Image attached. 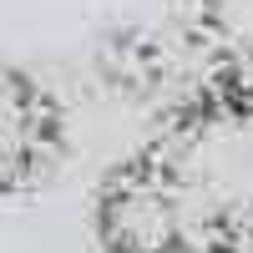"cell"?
Segmentation results:
<instances>
[{
  "label": "cell",
  "mask_w": 253,
  "mask_h": 253,
  "mask_svg": "<svg viewBox=\"0 0 253 253\" xmlns=\"http://www.w3.org/2000/svg\"><path fill=\"white\" fill-rule=\"evenodd\" d=\"M66 152V117L31 71L0 61V198H26Z\"/></svg>",
  "instance_id": "obj_3"
},
{
  "label": "cell",
  "mask_w": 253,
  "mask_h": 253,
  "mask_svg": "<svg viewBox=\"0 0 253 253\" xmlns=\"http://www.w3.org/2000/svg\"><path fill=\"white\" fill-rule=\"evenodd\" d=\"M213 253L253 243V91L208 76L147 147Z\"/></svg>",
  "instance_id": "obj_1"
},
{
  "label": "cell",
  "mask_w": 253,
  "mask_h": 253,
  "mask_svg": "<svg viewBox=\"0 0 253 253\" xmlns=\"http://www.w3.org/2000/svg\"><path fill=\"white\" fill-rule=\"evenodd\" d=\"M193 36L213 56V76L253 91V0H187Z\"/></svg>",
  "instance_id": "obj_4"
},
{
  "label": "cell",
  "mask_w": 253,
  "mask_h": 253,
  "mask_svg": "<svg viewBox=\"0 0 253 253\" xmlns=\"http://www.w3.org/2000/svg\"><path fill=\"white\" fill-rule=\"evenodd\" d=\"M96 238L107 253H213L193 213L152 157H132L96 193Z\"/></svg>",
  "instance_id": "obj_2"
},
{
  "label": "cell",
  "mask_w": 253,
  "mask_h": 253,
  "mask_svg": "<svg viewBox=\"0 0 253 253\" xmlns=\"http://www.w3.org/2000/svg\"><path fill=\"white\" fill-rule=\"evenodd\" d=\"M96 66L101 76L112 81L117 91L137 96V101H152V96H172V112H177V56L172 46H162L157 36H112L101 41L96 51Z\"/></svg>",
  "instance_id": "obj_5"
}]
</instances>
